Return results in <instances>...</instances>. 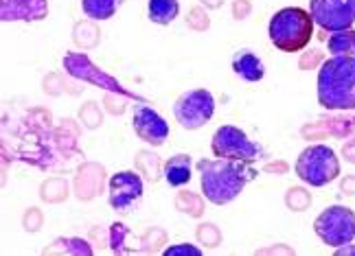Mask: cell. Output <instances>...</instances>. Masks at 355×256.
I'll return each instance as SVG.
<instances>
[{"instance_id":"cell-1","label":"cell","mask_w":355,"mask_h":256,"mask_svg":"<svg viewBox=\"0 0 355 256\" xmlns=\"http://www.w3.org/2000/svg\"><path fill=\"white\" fill-rule=\"evenodd\" d=\"M198 169L202 175V195L215 206H224L233 201L243 191V186L257 178V171L250 167V163H243V160H200Z\"/></svg>"},{"instance_id":"cell-2","label":"cell","mask_w":355,"mask_h":256,"mask_svg":"<svg viewBox=\"0 0 355 256\" xmlns=\"http://www.w3.org/2000/svg\"><path fill=\"white\" fill-rule=\"evenodd\" d=\"M318 101L327 110H355V57L334 55L320 66Z\"/></svg>"},{"instance_id":"cell-3","label":"cell","mask_w":355,"mask_h":256,"mask_svg":"<svg viewBox=\"0 0 355 256\" xmlns=\"http://www.w3.org/2000/svg\"><path fill=\"white\" fill-rule=\"evenodd\" d=\"M268 33L279 51L298 53L309 44L313 35V18L300 7H285L272 16Z\"/></svg>"},{"instance_id":"cell-4","label":"cell","mask_w":355,"mask_h":256,"mask_svg":"<svg viewBox=\"0 0 355 256\" xmlns=\"http://www.w3.org/2000/svg\"><path fill=\"white\" fill-rule=\"evenodd\" d=\"M296 175L309 186H327L340 175V160L327 145H311L296 160Z\"/></svg>"},{"instance_id":"cell-5","label":"cell","mask_w":355,"mask_h":256,"mask_svg":"<svg viewBox=\"0 0 355 256\" xmlns=\"http://www.w3.org/2000/svg\"><path fill=\"white\" fill-rule=\"evenodd\" d=\"M313 232L329 248L349 246L355 239V212L347 206L324 208L313 221Z\"/></svg>"},{"instance_id":"cell-6","label":"cell","mask_w":355,"mask_h":256,"mask_svg":"<svg viewBox=\"0 0 355 256\" xmlns=\"http://www.w3.org/2000/svg\"><path fill=\"white\" fill-rule=\"evenodd\" d=\"M211 152L215 158L243 160V163H257L261 158V147L248 138V134L235 125H224L215 131L211 140Z\"/></svg>"},{"instance_id":"cell-7","label":"cell","mask_w":355,"mask_h":256,"mask_svg":"<svg viewBox=\"0 0 355 256\" xmlns=\"http://www.w3.org/2000/svg\"><path fill=\"white\" fill-rule=\"evenodd\" d=\"M215 114V97L204 88L189 90L180 94L173 103V116L184 129H200L209 123Z\"/></svg>"},{"instance_id":"cell-8","label":"cell","mask_w":355,"mask_h":256,"mask_svg":"<svg viewBox=\"0 0 355 256\" xmlns=\"http://www.w3.org/2000/svg\"><path fill=\"white\" fill-rule=\"evenodd\" d=\"M309 16L320 29L336 33L355 24V0H309Z\"/></svg>"},{"instance_id":"cell-9","label":"cell","mask_w":355,"mask_h":256,"mask_svg":"<svg viewBox=\"0 0 355 256\" xmlns=\"http://www.w3.org/2000/svg\"><path fill=\"white\" fill-rule=\"evenodd\" d=\"M145 191V184L139 173L134 171H119L107 182V199L116 212H130L139 204Z\"/></svg>"},{"instance_id":"cell-10","label":"cell","mask_w":355,"mask_h":256,"mask_svg":"<svg viewBox=\"0 0 355 256\" xmlns=\"http://www.w3.org/2000/svg\"><path fill=\"white\" fill-rule=\"evenodd\" d=\"M132 125H134L136 136L152 147L165 145L169 138V123L149 105H143V103L134 105Z\"/></svg>"},{"instance_id":"cell-11","label":"cell","mask_w":355,"mask_h":256,"mask_svg":"<svg viewBox=\"0 0 355 256\" xmlns=\"http://www.w3.org/2000/svg\"><path fill=\"white\" fill-rule=\"evenodd\" d=\"M49 13L46 0H3V20H42Z\"/></svg>"},{"instance_id":"cell-12","label":"cell","mask_w":355,"mask_h":256,"mask_svg":"<svg viewBox=\"0 0 355 256\" xmlns=\"http://www.w3.org/2000/svg\"><path fill=\"white\" fill-rule=\"evenodd\" d=\"M233 71L243 79V82H261L266 75V66L252 51H239L233 57Z\"/></svg>"},{"instance_id":"cell-13","label":"cell","mask_w":355,"mask_h":256,"mask_svg":"<svg viewBox=\"0 0 355 256\" xmlns=\"http://www.w3.org/2000/svg\"><path fill=\"white\" fill-rule=\"evenodd\" d=\"M191 156L187 154H178V156H171L167 163H165V180L169 186H184L189 184L191 180Z\"/></svg>"},{"instance_id":"cell-14","label":"cell","mask_w":355,"mask_h":256,"mask_svg":"<svg viewBox=\"0 0 355 256\" xmlns=\"http://www.w3.org/2000/svg\"><path fill=\"white\" fill-rule=\"evenodd\" d=\"M147 13L154 24H171L180 13V3L178 0H149Z\"/></svg>"},{"instance_id":"cell-15","label":"cell","mask_w":355,"mask_h":256,"mask_svg":"<svg viewBox=\"0 0 355 256\" xmlns=\"http://www.w3.org/2000/svg\"><path fill=\"white\" fill-rule=\"evenodd\" d=\"M123 0H81V9L92 20H110Z\"/></svg>"},{"instance_id":"cell-16","label":"cell","mask_w":355,"mask_h":256,"mask_svg":"<svg viewBox=\"0 0 355 256\" xmlns=\"http://www.w3.org/2000/svg\"><path fill=\"white\" fill-rule=\"evenodd\" d=\"M327 48L334 55H347V57H355V29H345V31H336L329 42H327Z\"/></svg>"},{"instance_id":"cell-17","label":"cell","mask_w":355,"mask_h":256,"mask_svg":"<svg viewBox=\"0 0 355 256\" xmlns=\"http://www.w3.org/2000/svg\"><path fill=\"white\" fill-rule=\"evenodd\" d=\"M167 256H175V254H193V256H200L202 250L198 246H191V244H180V246H171L165 250Z\"/></svg>"}]
</instances>
